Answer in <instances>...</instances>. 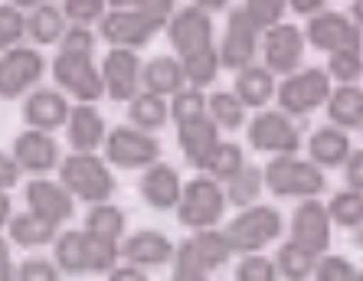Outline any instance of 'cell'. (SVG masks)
<instances>
[{
  "instance_id": "obj_42",
  "label": "cell",
  "mask_w": 363,
  "mask_h": 281,
  "mask_svg": "<svg viewBox=\"0 0 363 281\" xmlns=\"http://www.w3.org/2000/svg\"><path fill=\"white\" fill-rule=\"evenodd\" d=\"M26 36V13L13 4H0V52L10 46H20Z\"/></svg>"
},
{
  "instance_id": "obj_17",
  "label": "cell",
  "mask_w": 363,
  "mask_h": 281,
  "mask_svg": "<svg viewBox=\"0 0 363 281\" xmlns=\"http://www.w3.org/2000/svg\"><path fill=\"white\" fill-rule=\"evenodd\" d=\"M167 36H170V46H174L180 56L210 50L213 46V20H210L206 10H200V7L190 4V7L174 10V13H170Z\"/></svg>"
},
{
  "instance_id": "obj_43",
  "label": "cell",
  "mask_w": 363,
  "mask_h": 281,
  "mask_svg": "<svg viewBox=\"0 0 363 281\" xmlns=\"http://www.w3.org/2000/svg\"><path fill=\"white\" fill-rule=\"evenodd\" d=\"M363 50H337L330 52V62H328V76L337 79L340 86L344 82H357L363 72Z\"/></svg>"
},
{
  "instance_id": "obj_46",
  "label": "cell",
  "mask_w": 363,
  "mask_h": 281,
  "mask_svg": "<svg viewBox=\"0 0 363 281\" xmlns=\"http://www.w3.org/2000/svg\"><path fill=\"white\" fill-rule=\"evenodd\" d=\"M62 13H66L69 23H79V26L99 23L105 17V0H66Z\"/></svg>"
},
{
  "instance_id": "obj_53",
  "label": "cell",
  "mask_w": 363,
  "mask_h": 281,
  "mask_svg": "<svg viewBox=\"0 0 363 281\" xmlns=\"http://www.w3.org/2000/svg\"><path fill=\"white\" fill-rule=\"evenodd\" d=\"M108 281H151L147 278V272L144 268H138V265H115L108 272Z\"/></svg>"
},
{
  "instance_id": "obj_60",
  "label": "cell",
  "mask_w": 363,
  "mask_h": 281,
  "mask_svg": "<svg viewBox=\"0 0 363 281\" xmlns=\"http://www.w3.org/2000/svg\"><path fill=\"white\" fill-rule=\"evenodd\" d=\"M105 4H108L111 10H121V7H131V4H135V0H105Z\"/></svg>"
},
{
  "instance_id": "obj_25",
  "label": "cell",
  "mask_w": 363,
  "mask_h": 281,
  "mask_svg": "<svg viewBox=\"0 0 363 281\" xmlns=\"http://www.w3.org/2000/svg\"><path fill=\"white\" fill-rule=\"evenodd\" d=\"M66 137L72 151H99L105 144V121L92 105H72L66 121Z\"/></svg>"
},
{
  "instance_id": "obj_7",
  "label": "cell",
  "mask_w": 363,
  "mask_h": 281,
  "mask_svg": "<svg viewBox=\"0 0 363 281\" xmlns=\"http://www.w3.org/2000/svg\"><path fill=\"white\" fill-rule=\"evenodd\" d=\"M52 79L60 82L62 92H69L79 102L92 105L105 95L101 86V72L95 66L92 52H72V50H60V56L52 59Z\"/></svg>"
},
{
  "instance_id": "obj_44",
  "label": "cell",
  "mask_w": 363,
  "mask_h": 281,
  "mask_svg": "<svg viewBox=\"0 0 363 281\" xmlns=\"http://www.w3.org/2000/svg\"><path fill=\"white\" fill-rule=\"evenodd\" d=\"M357 268L350 258L344 256H318L314 265V281H354Z\"/></svg>"
},
{
  "instance_id": "obj_11",
  "label": "cell",
  "mask_w": 363,
  "mask_h": 281,
  "mask_svg": "<svg viewBox=\"0 0 363 281\" xmlns=\"http://www.w3.org/2000/svg\"><path fill=\"white\" fill-rule=\"evenodd\" d=\"M164 23H157L154 17L141 13L135 7H121V10H108L105 17L99 20V33L101 40H108L111 46H121V50H141L157 36Z\"/></svg>"
},
{
  "instance_id": "obj_8",
  "label": "cell",
  "mask_w": 363,
  "mask_h": 281,
  "mask_svg": "<svg viewBox=\"0 0 363 281\" xmlns=\"http://www.w3.org/2000/svg\"><path fill=\"white\" fill-rule=\"evenodd\" d=\"M46 72V59L36 46H10L0 52V98L17 102L36 86Z\"/></svg>"
},
{
  "instance_id": "obj_33",
  "label": "cell",
  "mask_w": 363,
  "mask_h": 281,
  "mask_svg": "<svg viewBox=\"0 0 363 281\" xmlns=\"http://www.w3.org/2000/svg\"><path fill=\"white\" fill-rule=\"evenodd\" d=\"M314 265H318V256L308 252L304 246H298V242H291V239L275 256V268H279L281 281H308L314 275Z\"/></svg>"
},
{
  "instance_id": "obj_13",
  "label": "cell",
  "mask_w": 363,
  "mask_h": 281,
  "mask_svg": "<svg viewBox=\"0 0 363 281\" xmlns=\"http://www.w3.org/2000/svg\"><path fill=\"white\" fill-rule=\"evenodd\" d=\"M304 43H311L314 50L324 52H337V50H360L363 46V30L344 13H330L321 10L308 20L304 30Z\"/></svg>"
},
{
  "instance_id": "obj_41",
  "label": "cell",
  "mask_w": 363,
  "mask_h": 281,
  "mask_svg": "<svg viewBox=\"0 0 363 281\" xmlns=\"http://www.w3.org/2000/svg\"><path fill=\"white\" fill-rule=\"evenodd\" d=\"M236 281H281L275 258H265L262 252H249L236 265Z\"/></svg>"
},
{
  "instance_id": "obj_58",
  "label": "cell",
  "mask_w": 363,
  "mask_h": 281,
  "mask_svg": "<svg viewBox=\"0 0 363 281\" xmlns=\"http://www.w3.org/2000/svg\"><path fill=\"white\" fill-rule=\"evenodd\" d=\"M350 20L363 30V0H354V4H350Z\"/></svg>"
},
{
  "instance_id": "obj_56",
  "label": "cell",
  "mask_w": 363,
  "mask_h": 281,
  "mask_svg": "<svg viewBox=\"0 0 363 281\" xmlns=\"http://www.w3.org/2000/svg\"><path fill=\"white\" fill-rule=\"evenodd\" d=\"M10 216H13V206H10V196L7 190H0V229L10 222Z\"/></svg>"
},
{
  "instance_id": "obj_3",
  "label": "cell",
  "mask_w": 363,
  "mask_h": 281,
  "mask_svg": "<svg viewBox=\"0 0 363 281\" xmlns=\"http://www.w3.org/2000/svg\"><path fill=\"white\" fill-rule=\"evenodd\" d=\"M281 229H285V219L275 206L252 203L226 222L223 236L236 256H249V252H262L265 246H272L281 236Z\"/></svg>"
},
{
  "instance_id": "obj_50",
  "label": "cell",
  "mask_w": 363,
  "mask_h": 281,
  "mask_svg": "<svg viewBox=\"0 0 363 281\" xmlns=\"http://www.w3.org/2000/svg\"><path fill=\"white\" fill-rule=\"evenodd\" d=\"M174 258H177V265H174V278H170V281H210V275L203 272L200 265L190 262L180 248H177V256H174Z\"/></svg>"
},
{
  "instance_id": "obj_29",
  "label": "cell",
  "mask_w": 363,
  "mask_h": 281,
  "mask_svg": "<svg viewBox=\"0 0 363 281\" xmlns=\"http://www.w3.org/2000/svg\"><path fill=\"white\" fill-rule=\"evenodd\" d=\"M308 154H311V164L318 167H340V164L350 157V137L344 128H334V125H324L311 134L308 141Z\"/></svg>"
},
{
  "instance_id": "obj_16",
  "label": "cell",
  "mask_w": 363,
  "mask_h": 281,
  "mask_svg": "<svg viewBox=\"0 0 363 281\" xmlns=\"http://www.w3.org/2000/svg\"><path fill=\"white\" fill-rule=\"evenodd\" d=\"M330 216H328V206L318 203V196H311V200H301L298 203V210L291 213V226H288V232H291V242H298V246H304L308 252H314V256H324L330 248Z\"/></svg>"
},
{
  "instance_id": "obj_57",
  "label": "cell",
  "mask_w": 363,
  "mask_h": 281,
  "mask_svg": "<svg viewBox=\"0 0 363 281\" xmlns=\"http://www.w3.org/2000/svg\"><path fill=\"white\" fill-rule=\"evenodd\" d=\"M194 7L206 10V13H216V10H226L229 7V0H190Z\"/></svg>"
},
{
  "instance_id": "obj_6",
  "label": "cell",
  "mask_w": 363,
  "mask_h": 281,
  "mask_svg": "<svg viewBox=\"0 0 363 281\" xmlns=\"http://www.w3.org/2000/svg\"><path fill=\"white\" fill-rule=\"evenodd\" d=\"M328 95H330L328 69H295L275 88V98H279L281 111L291 115V118H301V115H311L314 108H321L328 102Z\"/></svg>"
},
{
  "instance_id": "obj_30",
  "label": "cell",
  "mask_w": 363,
  "mask_h": 281,
  "mask_svg": "<svg viewBox=\"0 0 363 281\" xmlns=\"http://www.w3.org/2000/svg\"><path fill=\"white\" fill-rule=\"evenodd\" d=\"M7 232H10V239H13L17 246H23V248H43V246H50V242H56V236H60V226L26 210V213H20V216H10Z\"/></svg>"
},
{
  "instance_id": "obj_49",
  "label": "cell",
  "mask_w": 363,
  "mask_h": 281,
  "mask_svg": "<svg viewBox=\"0 0 363 281\" xmlns=\"http://www.w3.org/2000/svg\"><path fill=\"white\" fill-rule=\"evenodd\" d=\"M131 7L141 10V13H147V17H154L157 23H167L170 13L177 10V0H135Z\"/></svg>"
},
{
  "instance_id": "obj_36",
  "label": "cell",
  "mask_w": 363,
  "mask_h": 281,
  "mask_svg": "<svg viewBox=\"0 0 363 281\" xmlns=\"http://www.w3.org/2000/svg\"><path fill=\"white\" fill-rule=\"evenodd\" d=\"M328 216L340 229H360L363 226V193H357V190H350V187L334 193L328 203Z\"/></svg>"
},
{
  "instance_id": "obj_48",
  "label": "cell",
  "mask_w": 363,
  "mask_h": 281,
  "mask_svg": "<svg viewBox=\"0 0 363 281\" xmlns=\"http://www.w3.org/2000/svg\"><path fill=\"white\" fill-rule=\"evenodd\" d=\"M60 50H72V52H95V33L89 30V26L72 23V26L66 30V33H62Z\"/></svg>"
},
{
  "instance_id": "obj_59",
  "label": "cell",
  "mask_w": 363,
  "mask_h": 281,
  "mask_svg": "<svg viewBox=\"0 0 363 281\" xmlns=\"http://www.w3.org/2000/svg\"><path fill=\"white\" fill-rule=\"evenodd\" d=\"M7 4H13L17 10H33V7H43V4H50V0H7Z\"/></svg>"
},
{
  "instance_id": "obj_28",
  "label": "cell",
  "mask_w": 363,
  "mask_h": 281,
  "mask_svg": "<svg viewBox=\"0 0 363 281\" xmlns=\"http://www.w3.org/2000/svg\"><path fill=\"white\" fill-rule=\"evenodd\" d=\"M184 86H186L184 66H180V59H174V56H157V59H151L147 66H141L144 92H154V95H161V98H167V95L180 92Z\"/></svg>"
},
{
  "instance_id": "obj_34",
  "label": "cell",
  "mask_w": 363,
  "mask_h": 281,
  "mask_svg": "<svg viewBox=\"0 0 363 281\" xmlns=\"http://www.w3.org/2000/svg\"><path fill=\"white\" fill-rule=\"evenodd\" d=\"M262 187H265L262 171H259V167H252V164H245L236 177L226 180V203H233L236 210H245V206L259 203Z\"/></svg>"
},
{
  "instance_id": "obj_38",
  "label": "cell",
  "mask_w": 363,
  "mask_h": 281,
  "mask_svg": "<svg viewBox=\"0 0 363 281\" xmlns=\"http://www.w3.org/2000/svg\"><path fill=\"white\" fill-rule=\"evenodd\" d=\"M206 115L216 121V128L236 131L245 125V105L233 92H213L206 98Z\"/></svg>"
},
{
  "instance_id": "obj_22",
  "label": "cell",
  "mask_w": 363,
  "mask_h": 281,
  "mask_svg": "<svg viewBox=\"0 0 363 281\" xmlns=\"http://www.w3.org/2000/svg\"><path fill=\"white\" fill-rule=\"evenodd\" d=\"M180 193H184V183H180L177 167L161 164V161H154L151 167H144L141 196L151 210H157V213H164V210H177Z\"/></svg>"
},
{
  "instance_id": "obj_2",
  "label": "cell",
  "mask_w": 363,
  "mask_h": 281,
  "mask_svg": "<svg viewBox=\"0 0 363 281\" xmlns=\"http://www.w3.org/2000/svg\"><path fill=\"white\" fill-rule=\"evenodd\" d=\"M60 183L82 203H108L115 193V177L108 161H101L95 151H72L60 161Z\"/></svg>"
},
{
  "instance_id": "obj_9",
  "label": "cell",
  "mask_w": 363,
  "mask_h": 281,
  "mask_svg": "<svg viewBox=\"0 0 363 281\" xmlns=\"http://www.w3.org/2000/svg\"><path fill=\"white\" fill-rule=\"evenodd\" d=\"M161 157V141L141 128H111L105 134V161L121 171H144Z\"/></svg>"
},
{
  "instance_id": "obj_21",
  "label": "cell",
  "mask_w": 363,
  "mask_h": 281,
  "mask_svg": "<svg viewBox=\"0 0 363 281\" xmlns=\"http://www.w3.org/2000/svg\"><path fill=\"white\" fill-rule=\"evenodd\" d=\"M177 144L190 167L206 171L213 151L220 147V128H216V121H213L210 115H203V118H196V121L177 125Z\"/></svg>"
},
{
  "instance_id": "obj_15",
  "label": "cell",
  "mask_w": 363,
  "mask_h": 281,
  "mask_svg": "<svg viewBox=\"0 0 363 281\" xmlns=\"http://www.w3.org/2000/svg\"><path fill=\"white\" fill-rule=\"evenodd\" d=\"M99 72H101L105 95L115 98V102H131V98L141 92V59H138L135 50L111 46V52L105 56Z\"/></svg>"
},
{
  "instance_id": "obj_52",
  "label": "cell",
  "mask_w": 363,
  "mask_h": 281,
  "mask_svg": "<svg viewBox=\"0 0 363 281\" xmlns=\"http://www.w3.org/2000/svg\"><path fill=\"white\" fill-rule=\"evenodd\" d=\"M20 177H23V171H20L17 157H13V154H4V151H0V190L17 187Z\"/></svg>"
},
{
  "instance_id": "obj_32",
  "label": "cell",
  "mask_w": 363,
  "mask_h": 281,
  "mask_svg": "<svg viewBox=\"0 0 363 281\" xmlns=\"http://www.w3.org/2000/svg\"><path fill=\"white\" fill-rule=\"evenodd\" d=\"M128 121H131V128L161 131L170 121V105L154 92H138L135 98L128 102Z\"/></svg>"
},
{
  "instance_id": "obj_27",
  "label": "cell",
  "mask_w": 363,
  "mask_h": 281,
  "mask_svg": "<svg viewBox=\"0 0 363 281\" xmlns=\"http://www.w3.org/2000/svg\"><path fill=\"white\" fill-rule=\"evenodd\" d=\"M324 105H328V115L334 128H344V131L363 128V88H357L354 82H344L340 88H330Z\"/></svg>"
},
{
  "instance_id": "obj_61",
  "label": "cell",
  "mask_w": 363,
  "mask_h": 281,
  "mask_svg": "<svg viewBox=\"0 0 363 281\" xmlns=\"http://www.w3.org/2000/svg\"><path fill=\"white\" fill-rule=\"evenodd\" d=\"M357 246L363 248V226H360V236H357Z\"/></svg>"
},
{
  "instance_id": "obj_5",
  "label": "cell",
  "mask_w": 363,
  "mask_h": 281,
  "mask_svg": "<svg viewBox=\"0 0 363 281\" xmlns=\"http://www.w3.org/2000/svg\"><path fill=\"white\" fill-rule=\"evenodd\" d=\"M226 213V190L210 173H200L184 187L177 203V219L186 229H213Z\"/></svg>"
},
{
  "instance_id": "obj_24",
  "label": "cell",
  "mask_w": 363,
  "mask_h": 281,
  "mask_svg": "<svg viewBox=\"0 0 363 281\" xmlns=\"http://www.w3.org/2000/svg\"><path fill=\"white\" fill-rule=\"evenodd\" d=\"M180 252H184V256L190 258L194 265H200L206 275L216 272V268H223V265L229 262V256H233V248H229L226 236H223V232H216V229H196L194 236L180 246Z\"/></svg>"
},
{
  "instance_id": "obj_62",
  "label": "cell",
  "mask_w": 363,
  "mask_h": 281,
  "mask_svg": "<svg viewBox=\"0 0 363 281\" xmlns=\"http://www.w3.org/2000/svg\"><path fill=\"white\" fill-rule=\"evenodd\" d=\"M354 281H363V272H357V278Z\"/></svg>"
},
{
  "instance_id": "obj_35",
  "label": "cell",
  "mask_w": 363,
  "mask_h": 281,
  "mask_svg": "<svg viewBox=\"0 0 363 281\" xmlns=\"http://www.w3.org/2000/svg\"><path fill=\"white\" fill-rule=\"evenodd\" d=\"M85 232L121 242V236H125V213L115 203H92V210L85 213Z\"/></svg>"
},
{
  "instance_id": "obj_55",
  "label": "cell",
  "mask_w": 363,
  "mask_h": 281,
  "mask_svg": "<svg viewBox=\"0 0 363 281\" xmlns=\"http://www.w3.org/2000/svg\"><path fill=\"white\" fill-rule=\"evenodd\" d=\"M324 4H328V0H288V7L295 10V13H301V17H314V13H321Z\"/></svg>"
},
{
  "instance_id": "obj_54",
  "label": "cell",
  "mask_w": 363,
  "mask_h": 281,
  "mask_svg": "<svg viewBox=\"0 0 363 281\" xmlns=\"http://www.w3.org/2000/svg\"><path fill=\"white\" fill-rule=\"evenodd\" d=\"M0 281H17V265H13V256H10V246L4 236H0Z\"/></svg>"
},
{
  "instance_id": "obj_14",
  "label": "cell",
  "mask_w": 363,
  "mask_h": 281,
  "mask_svg": "<svg viewBox=\"0 0 363 281\" xmlns=\"http://www.w3.org/2000/svg\"><path fill=\"white\" fill-rule=\"evenodd\" d=\"M301 56H304V33L295 23L265 26L262 59L272 76H291L301 66Z\"/></svg>"
},
{
  "instance_id": "obj_12",
  "label": "cell",
  "mask_w": 363,
  "mask_h": 281,
  "mask_svg": "<svg viewBox=\"0 0 363 281\" xmlns=\"http://www.w3.org/2000/svg\"><path fill=\"white\" fill-rule=\"evenodd\" d=\"M259 26L252 23V17L245 13L242 7L229 10V20H226V33H223V43H220V66L223 69H239L252 66L255 56H259Z\"/></svg>"
},
{
  "instance_id": "obj_51",
  "label": "cell",
  "mask_w": 363,
  "mask_h": 281,
  "mask_svg": "<svg viewBox=\"0 0 363 281\" xmlns=\"http://www.w3.org/2000/svg\"><path fill=\"white\" fill-rule=\"evenodd\" d=\"M344 177L347 187L363 193V151H350V157L344 161Z\"/></svg>"
},
{
  "instance_id": "obj_45",
  "label": "cell",
  "mask_w": 363,
  "mask_h": 281,
  "mask_svg": "<svg viewBox=\"0 0 363 281\" xmlns=\"http://www.w3.org/2000/svg\"><path fill=\"white\" fill-rule=\"evenodd\" d=\"M242 10L252 17V23L259 30H265V26L281 23V17H285V10H288V0H245Z\"/></svg>"
},
{
  "instance_id": "obj_18",
  "label": "cell",
  "mask_w": 363,
  "mask_h": 281,
  "mask_svg": "<svg viewBox=\"0 0 363 281\" xmlns=\"http://www.w3.org/2000/svg\"><path fill=\"white\" fill-rule=\"evenodd\" d=\"M10 154L17 157L20 171L36 173V177L56 171V167H60V161H62L56 137H52L50 131H36V128L17 134V141H13V151H10Z\"/></svg>"
},
{
  "instance_id": "obj_10",
  "label": "cell",
  "mask_w": 363,
  "mask_h": 281,
  "mask_svg": "<svg viewBox=\"0 0 363 281\" xmlns=\"http://www.w3.org/2000/svg\"><path fill=\"white\" fill-rule=\"evenodd\" d=\"M249 144L259 154H298L301 151V131L285 111H259L249 121Z\"/></svg>"
},
{
  "instance_id": "obj_39",
  "label": "cell",
  "mask_w": 363,
  "mask_h": 281,
  "mask_svg": "<svg viewBox=\"0 0 363 281\" xmlns=\"http://www.w3.org/2000/svg\"><path fill=\"white\" fill-rule=\"evenodd\" d=\"M170 121L174 125H186V121H196L206 115V95L203 88H194V86H184L180 92L170 95Z\"/></svg>"
},
{
  "instance_id": "obj_4",
  "label": "cell",
  "mask_w": 363,
  "mask_h": 281,
  "mask_svg": "<svg viewBox=\"0 0 363 281\" xmlns=\"http://www.w3.org/2000/svg\"><path fill=\"white\" fill-rule=\"evenodd\" d=\"M265 187L275 196H285V200H311L318 196L328 180H324V171L311 161H298L295 154H279L265 164L262 171Z\"/></svg>"
},
{
  "instance_id": "obj_26",
  "label": "cell",
  "mask_w": 363,
  "mask_h": 281,
  "mask_svg": "<svg viewBox=\"0 0 363 281\" xmlns=\"http://www.w3.org/2000/svg\"><path fill=\"white\" fill-rule=\"evenodd\" d=\"M275 76H272L265 66H245L236 72V88H233V95H236L239 102L245 105V108H259L262 111L265 105L275 98Z\"/></svg>"
},
{
  "instance_id": "obj_1",
  "label": "cell",
  "mask_w": 363,
  "mask_h": 281,
  "mask_svg": "<svg viewBox=\"0 0 363 281\" xmlns=\"http://www.w3.org/2000/svg\"><path fill=\"white\" fill-rule=\"evenodd\" d=\"M121 258V242L92 236V232H62L56 236V265L69 275H105Z\"/></svg>"
},
{
  "instance_id": "obj_19",
  "label": "cell",
  "mask_w": 363,
  "mask_h": 281,
  "mask_svg": "<svg viewBox=\"0 0 363 281\" xmlns=\"http://www.w3.org/2000/svg\"><path fill=\"white\" fill-rule=\"evenodd\" d=\"M69 98L56 88H33L30 95H23V125L26 128H36V131H56V128H66L69 121Z\"/></svg>"
},
{
  "instance_id": "obj_20",
  "label": "cell",
  "mask_w": 363,
  "mask_h": 281,
  "mask_svg": "<svg viewBox=\"0 0 363 281\" xmlns=\"http://www.w3.org/2000/svg\"><path fill=\"white\" fill-rule=\"evenodd\" d=\"M26 206H30V213L43 216V219L56 222L62 226L66 219H72L76 213V196L69 193L62 183H52L46 177H36L26 183Z\"/></svg>"
},
{
  "instance_id": "obj_23",
  "label": "cell",
  "mask_w": 363,
  "mask_h": 281,
  "mask_svg": "<svg viewBox=\"0 0 363 281\" xmlns=\"http://www.w3.org/2000/svg\"><path fill=\"white\" fill-rule=\"evenodd\" d=\"M174 256H177V246L164 232L154 229H141L121 242V258L138 268H161V265L174 262Z\"/></svg>"
},
{
  "instance_id": "obj_31",
  "label": "cell",
  "mask_w": 363,
  "mask_h": 281,
  "mask_svg": "<svg viewBox=\"0 0 363 281\" xmlns=\"http://www.w3.org/2000/svg\"><path fill=\"white\" fill-rule=\"evenodd\" d=\"M66 30H69L66 13H62L60 7H52V4H43V7H33L26 13V36H30L36 46L60 43Z\"/></svg>"
},
{
  "instance_id": "obj_40",
  "label": "cell",
  "mask_w": 363,
  "mask_h": 281,
  "mask_svg": "<svg viewBox=\"0 0 363 281\" xmlns=\"http://www.w3.org/2000/svg\"><path fill=\"white\" fill-rule=\"evenodd\" d=\"M245 167V154L239 144H229V141H220V147L213 151L210 164H206V173H210L213 180H220V183H226L229 177H236L239 171Z\"/></svg>"
},
{
  "instance_id": "obj_37",
  "label": "cell",
  "mask_w": 363,
  "mask_h": 281,
  "mask_svg": "<svg viewBox=\"0 0 363 281\" xmlns=\"http://www.w3.org/2000/svg\"><path fill=\"white\" fill-rule=\"evenodd\" d=\"M180 66H184V76L186 82L194 88H206L216 79V72H220V52H216V46H210V50H200V52H190V56H180Z\"/></svg>"
},
{
  "instance_id": "obj_47",
  "label": "cell",
  "mask_w": 363,
  "mask_h": 281,
  "mask_svg": "<svg viewBox=\"0 0 363 281\" xmlns=\"http://www.w3.org/2000/svg\"><path fill=\"white\" fill-rule=\"evenodd\" d=\"M17 281H60V265L50 258H26L17 268Z\"/></svg>"
}]
</instances>
